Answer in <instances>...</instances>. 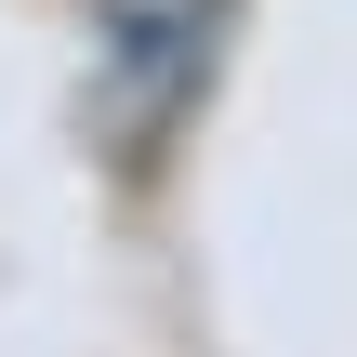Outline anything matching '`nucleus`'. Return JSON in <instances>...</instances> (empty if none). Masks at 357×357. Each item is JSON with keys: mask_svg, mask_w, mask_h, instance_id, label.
Segmentation results:
<instances>
[{"mask_svg": "<svg viewBox=\"0 0 357 357\" xmlns=\"http://www.w3.org/2000/svg\"><path fill=\"white\" fill-rule=\"evenodd\" d=\"M225 13H238V0H93V79H79V119H93L106 146H159L172 106L212 79Z\"/></svg>", "mask_w": 357, "mask_h": 357, "instance_id": "nucleus-1", "label": "nucleus"}]
</instances>
